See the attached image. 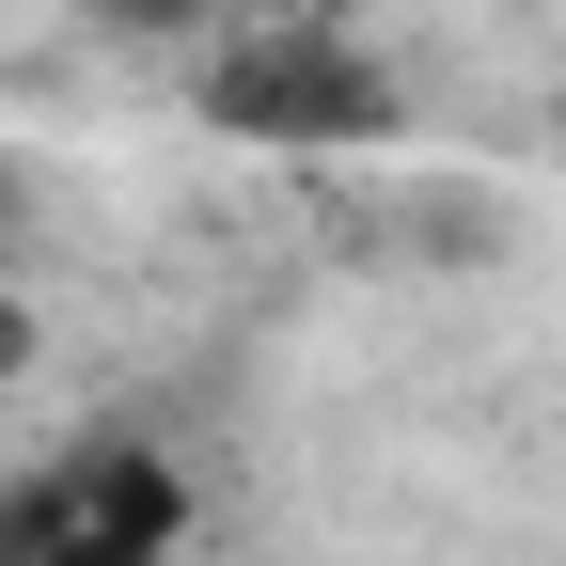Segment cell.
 I'll list each match as a JSON object with an SVG mask.
<instances>
[{
	"mask_svg": "<svg viewBox=\"0 0 566 566\" xmlns=\"http://www.w3.org/2000/svg\"><path fill=\"white\" fill-rule=\"evenodd\" d=\"M189 95L221 142H252V158H378V142H409V80L331 32V17H252L189 63Z\"/></svg>",
	"mask_w": 566,
	"mask_h": 566,
	"instance_id": "6da1fadb",
	"label": "cell"
},
{
	"mask_svg": "<svg viewBox=\"0 0 566 566\" xmlns=\"http://www.w3.org/2000/svg\"><path fill=\"white\" fill-rule=\"evenodd\" d=\"M189 551V457L142 424H80L0 472V566H174Z\"/></svg>",
	"mask_w": 566,
	"mask_h": 566,
	"instance_id": "7a4b0ae2",
	"label": "cell"
},
{
	"mask_svg": "<svg viewBox=\"0 0 566 566\" xmlns=\"http://www.w3.org/2000/svg\"><path fill=\"white\" fill-rule=\"evenodd\" d=\"M111 48H221V0H80Z\"/></svg>",
	"mask_w": 566,
	"mask_h": 566,
	"instance_id": "3957f363",
	"label": "cell"
}]
</instances>
